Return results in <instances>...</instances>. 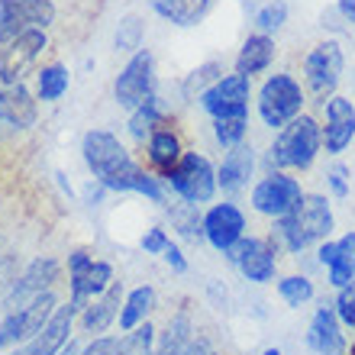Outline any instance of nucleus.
Wrapping results in <instances>:
<instances>
[{
	"mask_svg": "<svg viewBox=\"0 0 355 355\" xmlns=\"http://www.w3.org/2000/svg\"><path fill=\"white\" fill-rule=\"evenodd\" d=\"M336 230V216H333V204L327 194H304L288 216L275 220V245L284 249L288 255H304L310 245L327 243Z\"/></svg>",
	"mask_w": 355,
	"mask_h": 355,
	"instance_id": "nucleus-1",
	"label": "nucleus"
},
{
	"mask_svg": "<svg viewBox=\"0 0 355 355\" xmlns=\"http://www.w3.org/2000/svg\"><path fill=\"white\" fill-rule=\"evenodd\" d=\"M81 155H85L87 168L94 171V178H97L107 191H120V194L132 191V184H136V178H139V171H142L139 165H136V159L126 152V146L107 130L85 132Z\"/></svg>",
	"mask_w": 355,
	"mask_h": 355,
	"instance_id": "nucleus-2",
	"label": "nucleus"
},
{
	"mask_svg": "<svg viewBox=\"0 0 355 355\" xmlns=\"http://www.w3.org/2000/svg\"><path fill=\"white\" fill-rule=\"evenodd\" d=\"M323 152V123L310 113H300L284 130L275 132L268 146L271 171H310Z\"/></svg>",
	"mask_w": 355,
	"mask_h": 355,
	"instance_id": "nucleus-3",
	"label": "nucleus"
},
{
	"mask_svg": "<svg viewBox=\"0 0 355 355\" xmlns=\"http://www.w3.org/2000/svg\"><path fill=\"white\" fill-rule=\"evenodd\" d=\"M304 103H307V87L300 85L294 75H288V71L268 75L265 85L259 87V94H255L259 120L275 132L284 130L291 120H297L304 113Z\"/></svg>",
	"mask_w": 355,
	"mask_h": 355,
	"instance_id": "nucleus-4",
	"label": "nucleus"
},
{
	"mask_svg": "<svg viewBox=\"0 0 355 355\" xmlns=\"http://www.w3.org/2000/svg\"><path fill=\"white\" fill-rule=\"evenodd\" d=\"M343 71H346V52L336 39H323L304 55V87L320 103H327L336 94Z\"/></svg>",
	"mask_w": 355,
	"mask_h": 355,
	"instance_id": "nucleus-5",
	"label": "nucleus"
},
{
	"mask_svg": "<svg viewBox=\"0 0 355 355\" xmlns=\"http://www.w3.org/2000/svg\"><path fill=\"white\" fill-rule=\"evenodd\" d=\"M165 184L175 191L184 204H210L220 191V181H216V168L214 162L207 159L204 152H184V159L175 165L168 178H165Z\"/></svg>",
	"mask_w": 355,
	"mask_h": 355,
	"instance_id": "nucleus-6",
	"label": "nucleus"
},
{
	"mask_svg": "<svg viewBox=\"0 0 355 355\" xmlns=\"http://www.w3.org/2000/svg\"><path fill=\"white\" fill-rule=\"evenodd\" d=\"M113 281H116L113 278V265L94 259L91 249H75V252L68 255V291H71L68 304H71L78 313H81L94 297H101Z\"/></svg>",
	"mask_w": 355,
	"mask_h": 355,
	"instance_id": "nucleus-7",
	"label": "nucleus"
},
{
	"mask_svg": "<svg viewBox=\"0 0 355 355\" xmlns=\"http://www.w3.org/2000/svg\"><path fill=\"white\" fill-rule=\"evenodd\" d=\"M55 307H58L55 294H52V291H42V294H36V297L29 300L26 307L10 310L7 317L0 320V349L7 352V349L23 346V343L29 346V343L42 333L49 317L55 313Z\"/></svg>",
	"mask_w": 355,
	"mask_h": 355,
	"instance_id": "nucleus-8",
	"label": "nucleus"
},
{
	"mask_svg": "<svg viewBox=\"0 0 355 355\" xmlns=\"http://www.w3.org/2000/svg\"><path fill=\"white\" fill-rule=\"evenodd\" d=\"M304 187H300V181L291 171H268L265 178H259L252 184V194H249V200H252V210L255 214L268 216L271 223L275 220H281V216H288L294 207L304 200Z\"/></svg>",
	"mask_w": 355,
	"mask_h": 355,
	"instance_id": "nucleus-9",
	"label": "nucleus"
},
{
	"mask_svg": "<svg viewBox=\"0 0 355 355\" xmlns=\"http://www.w3.org/2000/svg\"><path fill=\"white\" fill-rule=\"evenodd\" d=\"M159 91V78H155V55L149 49L132 52V58L123 65V71L113 81V97L123 110H136L146 101H152Z\"/></svg>",
	"mask_w": 355,
	"mask_h": 355,
	"instance_id": "nucleus-10",
	"label": "nucleus"
},
{
	"mask_svg": "<svg viewBox=\"0 0 355 355\" xmlns=\"http://www.w3.org/2000/svg\"><path fill=\"white\" fill-rule=\"evenodd\" d=\"M226 259L236 265V271L252 284H271L278 281V245L265 236H245Z\"/></svg>",
	"mask_w": 355,
	"mask_h": 355,
	"instance_id": "nucleus-11",
	"label": "nucleus"
},
{
	"mask_svg": "<svg viewBox=\"0 0 355 355\" xmlns=\"http://www.w3.org/2000/svg\"><path fill=\"white\" fill-rule=\"evenodd\" d=\"M55 19L52 0H0V46L29 29H46Z\"/></svg>",
	"mask_w": 355,
	"mask_h": 355,
	"instance_id": "nucleus-12",
	"label": "nucleus"
},
{
	"mask_svg": "<svg viewBox=\"0 0 355 355\" xmlns=\"http://www.w3.org/2000/svg\"><path fill=\"white\" fill-rule=\"evenodd\" d=\"M243 239H245V214L236 204L223 200V204H214L204 214V243L214 252L220 255L233 252Z\"/></svg>",
	"mask_w": 355,
	"mask_h": 355,
	"instance_id": "nucleus-13",
	"label": "nucleus"
},
{
	"mask_svg": "<svg viewBox=\"0 0 355 355\" xmlns=\"http://www.w3.org/2000/svg\"><path fill=\"white\" fill-rule=\"evenodd\" d=\"M46 46H49L46 29H29L13 42H7L0 49V85H23V75L46 52Z\"/></svg>",
	"mask_w": 355,
	"mask_h": 355,
	"instance_id": "nucleus-14",
	"label": "nucleus"
},
{
	"mask_svg": "<svg viewBox=\"0 0 355 355\" xmlns=\"http://www.w3.org/2000/svg\"><path fill=\"white\" fill-rule=\"evenodd\" d=\"M355 142V103L343 94H333L323 103V152L339 159Z\"/></svg>",
	"mask_w": 355,
	"mask_h": 355,
	"instance_id": "nucleus-15",
	"label": "nucleus"
},
{
	"mask_svg": "<svg viewBox=\"0 0 355 355\" xmlns=\"http://www.w3.org/2000/svg\"><path fill=\"white\" fill-rule=\"evenodd\" d=\"M55 278H58V262L55 259H52V255H36V259L23 268V275L10 284L7 297H3L7 313L10 310H17V307H26L36 294H42V291L52 288V281Z\"/></svg>",
	"mask_w": 355,
	"mask_h": 355,
	"instance_id": "nucleus-16",
	"label": "nucleus"
},
{
	"mask_svg": "<svg viewBox=\"0 0 355 355\" xmlns=\"http://www.w3.org/2000/svg\"><path fill=\"white\" fill-rule=\"evenodd\" d=\"M317 262L327 268L329 288H349L355 284V230L343 233L339 239H327L317 245Z\"/></svg>",
	"mask_w": 355,
	"mask_h": 355,
	"instance_id": "nucleus-17",
	"label": "nucleus"
},
{
	"mask_svg": "<svg viewBox=\"0 0 355 355\" xmlns=\"http://www.w3.org/2000/svg\"><path fill=\"white\" fill-rule=\"evenodd\" d=\"M249 97H252V78L249 75H223L216 85H210L197 103H200V110L210 113V116H220V113H230V110H243L249 107Z\"/></svg>",
	"mask_w": 355,
	"mask_h": 355,
	"instance_id": "nucleus-18",
	"label": "nucleus"
},
{
	"mask_svg": "<svg viewBox=\"0 0 355 355\" xmlns=\"http://www.w3.org/2000/svg\"><path fill=\"white\" fill-rule=\"evenodd\" d=\"M343 320L336 317L333 304H323V307L313 310L307 327V349L313 355H346L349 352V339L343 333Z\"/></svg>",
	"mask_w": 355,
	"mask_h": 355,
	"instance_id": "nucleus-19",
	"label": "nucleus"
},
{
	"mask_svg": "<svg viewBox=\"0 0 355 355\" xmlns=\"http://www.w3.org/2000/svg\"><path fill=\"white\" fill-rule=\"evenodd\" d=\"M255 165H259V159H255V149L249 142H239L233 149H226L223 162L216 165L220 191H223V194H239V191H245L255 178Z\"/></svg>",
	"mask_w": 355,
	"mask_h": 355,
	"instance_id": "nucleus-20",
	"label": "nucleus"
},
{
	"mask_svg": "<svg viewBox=\"0 0 355 355\" xmlns=\"http://www.w3.org/2000/svg\"><path fill=\"white\" fill-rule=\"evenodd\" d=\"M120 307H123V281H113L101 297H94L91 304L81 310V329L91 333V336L107 333V329L120 320Z\"/></svg>",
	"mask_w": 355,
	"mask_h": 355,
	"instance_id": "nucleus-21",
	"label": "nucleus"
},
{
	"mask_svg": "<svg viewBox=\"0 0 355 355\" xmlns=\"http://www.w3.org/2000/svg\"><path fill=\"white\" fill-rule=\"evenodd\" d=\"M75 313L78 310L71 304L65 307H55V313L49 317V323L42 327L33 343H29V355H55L71 343V327H75Z\"/></svg>",
	"mask_w": 355,
	"mask_h": 355,
	"instance_id": "nucleus-22",
	"label": "nucleus"
},
{
	"mask_svg": "<svg viewBox=\"0 0 355 355\" xmlns=\"http://www.w3.org/2000/svg\"><path fill=\"white\" fill-rule=\"evenodd\" d=\"M39 116V107L33 101V94L26 85H0V123L17 126V130H29Z\"/></svg>",
	"mask_w": 355,
	"mask_h": 355,
	"instance_id": "nucleus-23",
	"label": "nucleus"
},
{
	"mask_svg": "<svg viewBox=\"0 0 355 355\" xmlns=\"http://www.w3.org/2000/svg\"><path fill=\"white\" fill-rule=\"evenodd\" d=\"M278 55V46H275V36H265V33H252L245 36V42L239 46V55H236V71L239 75H262L268 71L271 62Z\"/></svg>",
	"mask_w": 355,
	"mask_h": 355,
	"instance_id": "nucleus-24",
	"label": "nucleus"
},
{
	"mask_svg": "<svg viewBox=\"0 0 355 355\" xmlns=\"http://www.w3.org/2000/svg\"><path fill=\"white\" fill-rule=\"evenodd\" d=\"M146 149H149V162H152V168H155V175H162V178H168L178 162L184 159L181 136H178L171 126H159V130L149 136Z\"/></svg>",
	"mask_w": 355,
	"mask_h": 355,
	"instance_id": "nucleus-25",
	"label": "nucleus"
},
{
	"mask_svg": "<svg viewBox=\"0 0 355 355\" xmlns=\"http://www.w3.org/2000/svg\"><path fill=\"white\" fill-rule=\"evenodd\" d=\"M191 339H194V317L187 307H181L155 339V355H181Z\"/></svg>",
	"mask_w": 355,
	"mask_h": 355,
	"instance_id": "nucleus-26",
	"label": "nucleus"
},
{
	"mask_svg": "<svg viewBox=\"0 0 355 355\" xmlns=\"http://www.w3.org/2000/svg\"><path fill=\"white\" fill-rule=\"evenodd\" d=\"M152 10L175 26H197L210 13L214 0H149Z\"/></svg>",
	"mask_w": 355,
	"mask_h": 355,
	"instance_id": "nucleus-27",
	"label": "nucleus"
},
{
	"mask_svg": "<svg viewBox=\"0 0 355 355\" xmlns=\"http://www.w3.org/2000/svg\"><path fill=\"white\" fill-rule=\"evenodd\" d=\"M152 307H155V288L152 284H139L132 288L126 297H123V307H120V329L130 333V329L142 327L149 320Z\"/></svg>",
	"mask_w": 355,
	"mask_h": 355,
	"instance_id": "nucleus-28",
	"label": "nucleus"
},
{
	"mask_svg": "<svg viewBox=\"0 0 355 355\" xmlns=\"http://www.w3.org/2000/svg\"><path fill=\"white\" fill-rule=\"evenodd\" d=\"M210 126H214V139L216 146L223 149H233L239 142H245V132H249V107L243 110H230V113H220V116H210Z\"/></svg>",
	"mask_w": 355,
	"mask_h": 355,
	"instance_id": "nucleus-29",
	"label": "nucleus"
},
{
	"mask_svg": "<svg viewBox=\"0 0 355 355\" xmlns=\"http://www.w3.org/2000/svg\"><path fill=\"white\" fill-rule=\"evenodd\" d=\"M159 126H165V110H162V103H159V94L152 97V101H146L142 107H136L130 116V136L136 142H149V136Z\"/></svg>",
	"mask_w": 355,
	"mask_h": 355,
	"instance_id": "nucleus-30",
	"label": "nucleus"
},
{
	"mask_svg": "<svg viewBox=\"0 0 355 355\" xmlns=\"http://www.w3.org/2000/svg\"><path fill=\"white\" fill-rule=\"evenodd\" d=\"M278 297L288 304V307H304L310 300L317 297V288H313V281L307 275H284L278 278Z\"/></svg>",
	"mask_w": 355,
	"mask_h": 355,
	"instance_id": "nucleus-31",
	"label": "nucleus"
},
{
	"mask_svg": "<svg viewBox=\"0 0 355 355\" xmlns=\"http://www.w3.org/2000/svg\"><path fill=\"white\" fill-rule=\"evenodd\" d=\"M168 214H171V226H175L184 239H191V243H200V239H204V214H200L194 204H184V200H181V204L171 207Z\"/></svg>",
	"mask_w": 355,
	"mask_h": 355,
	"instance_id": "nucleus-32",
	"label": "nucleus"
},
{
	"mask_svg": "<svg viewBox=\"0 0 355 355\" xmlns=\"http://www.w3.org/2000/svg\"><path fill=\"white\" fill-rule=\"evenodd\" d=\"M68 68L65 65H49V68H42L36 75V94H39V101H58L62 94L68 91Z\"/></svg>",
	"mask_w": 355,
	"mask_h": 355,
	"instance_id": "nucleus-33",
	"label": "nucleus"
},
{
	"mask_svg": "<svg viewBox=\"0 0 355 355\" xmlns=\"http://www.w3.org/2000/svg\"><path fill=\"white\" fill-rule=\"evenodd\" d=\"M155 339H159V333H155V327L146 320L142 327H136L120 336V355H155Z\"/></svg>",
	"mask_w": 355,
	"mask_h": 355,
	"instance_id": "nucleus-34",
	"label": "nucleus"
},
{
	"mask_svg": "<svg viewBox=\"0 0 355 355\" xmlns=\"http://www.w3.org/2000/svg\"><path fill=\"white\" fill-rule=\"evenodd\" d=\"M288 0H268V3H262V7L255 10V33H265V36H275L284 23H288Z\"/></svg>",
	"mask_w": 355,
	"mask_h": 355,
	"instance_id": "nucleus-35",
	"label": "nucleus"
},
{
	"mask_svg": "<svg viewBox=\"0 0 355 355\" xmlns=\"http://www.w3.org/2000/svg\"><path fill=\"white\" fill-rule=\"evenodd\" d=\"M142 36H146V23L139 17H123L116 26V52H139Z\"/></svg>",
	"mask_w": 355,
	"mask_h": 355,
	"instance_id": "nucleus-36",
	"label": "nucleus"
},
{
	"mask_svg": "<svg viewBox=\"0 0 355 355\" xmlns=\"http://www.w3.org/2000/svg\"><path fill=\"white\" fill-rule=\"evenodd\" d=\"M323 178H327V191L336 200H346L349 194H352V171H349L346 162H333L327 171H323Z\"/></svg>",
	"mask_w": 355,
	"mask_h": 355,
	"instance_id": "nucleus-37",
	"label": "nucleus"
},
{
	"mask_svg": "<svg viewBox=\"0 0 355 355\" xmlns=\"http://www.w3.org/2000/svg\"><path fill=\"white\" fill-rule=\"evenodd\" d=\"M220 78H223V65H220V62H207V65H200L197 71H191V75H187L184 91L200 97V94H204L210 85H216Z\"/></svg>",
	"mask_w": 355,
	"mask_h": 355,
	"instance_id": "nucleus-38",
	"label": "nucleus"
},
{
	"mask_svg": "<svg viewBox=\"0 0 355 355\" xmlns=\"http://www.w3.org/2000/svg\"><path fill=\"white\" fill-rule=\"evenodd\" d=\"M162 181H165L162 175H155V171H146V168H142L139 178H136V184H132V191H136V194H142L146 200H152V204L165 207V184H162Z\"/></svg>",
	"mask_w": 355,
	"mask_h": 355,
	"instance_id": "nucleus-39",
	"label": "nucleus"
},
{
	"mask_svg": "<svg viewBox=\"0 0 355 355\" xmlns=\"http://www.w3.org/2000/svg\"><path fill=\"white\" fill-rule=\"evenodd\" d=\"M333 310H336V317L343 320V327L355 329V284H349V288H339V291H336Z\"/></svg>",
	"mask_w": 355,
	"mask_h": 355,
	"instance_id": "nucleus-40",
	"label": "nucleus"
},
{
	"mask_svg": "<svg viewBox=\"0 0 355 355\" xmlns=\"http://www.w3.org/2000/svg\"><path fill=\"white\" fill-rule=\"evenodd\" d=\"M168 243H171V236L162 230V226H152V230H146V236H142V252L146 255H162L165 249H168Z\"/></svg>",
	"mask_w": 355,
	"mask_h": 355,
	"instance_id": "nucleus-41",
	"label": "nucleus"
},
{
	"mask_svg": "<svg viewBox=\"0 0 355 355\" xmlns=\"http://www.w3.org/2000/svg\"><path fill=\"white\" fill-rule=\"evenodd\" d=\"M81 355H120V339L116 336H94Z\"/></svg>",
	"mask_w": 355,
	"mask_h": 355,
	"instance_id": "nucleus-42",
	"label": "nucleus"
},
{
	"mask_svg": "<svg viewBox=\"0 0 355 355\" xmlns=\"http://www.w3.org/2000/svg\"><path fill=\"white\" fill-rule=\"evenodd\" d=\"M162 259H165V265H168L175 275H187V259H184V252H181L175 243H168V249L162 252Z\"/></svg>",
	"mask_w": 355,
	"mask_h": 355,
	"instance_id": "nucleus-43",
	"label": "nucleus"
},
{
	"mask_svg": "<svg viewBox=\"0 0 355 355\" xmlns=\"http://www.w3.org/2000/svg\"><path fill=\"white\" fill-rule=\"evenodd\" d=\"M181 355H220V352H216V346L207 336H194Z\"/></svg>",
	"mask_w": 355,
	"mask_h": 355,
	"instance_id": "nucleus-44",
	"label": "nucleus"
},
{
	"mask_svg": "<svg viewBox=\"0 0 355 355\" xmlns=\"http://www.w3.org/2000/svg\"><path fill=\"white\" fill-rule=\"evenodd\" d=\"M336 7H339V13L346 17V23L355 26V0H336Z\"/></svg>",
	"mask_w": 355,
	"mask_h": 355,
	"instance_id": "nucleus-45",
	"label": "nucleus"
},
{
	"mask_svg": "<svg viewBox=\"0 0 355 355\" xmlns=\"http://www.w3.org/2000/svg\"><path fill=\"white\" fill-rule=\"evenodd\" d=\"M55 355H81V349H78V343L71 339V343H68V346L62 349V352H55Z\"/></svg>",
	"mask_w": 355,
	"mask_h": 355,
	"instance_id": "nucleus-46",
	"label": "nucleus"
},
{
	"mask_svg": "<svg viewBox=\"0 0 355 355\" xmlns=\"http://www.w3.org/2000/svg\"><path fill=\"white\" fill-rule=\"evenodd\" d=\"M3 355H29V346H13V349H7Z\"/></svg>",
	"mask_w": 355,
	"mask_h": 355,
	"instance_id": "nucleus-47",
	"label": "nucleus"
},
{
	"mask_svg": "<svg viewBox=\"0 0 355 355\" xmlns=\"http://www.w3.org/2000/svg\"><path fill=\"white\" fill-rule=\"evenodd\" d=\"M262 355H281V349H278V346H268Z\"/></svg>",
	"mask_w": 355,
	"mask_h": 355,
	"instance_id": "nucleus-48",
	"label": "nucleus"
},
{
	"mask_svg": "<svg viewBox=\"0 0 355 355\" xmlns=\"http://www.w3.org/2000/svg\"><path fill=\"white\" fill-rule=\"evenodd\" d=\"M349 355H355V343H352V352H349Z\"/></svg>",
	"mask_w": 355,
	"mask_h": 355,
	"instance_id": "nucleus-49",
	"label": "nucleus"
}]
</instances>
